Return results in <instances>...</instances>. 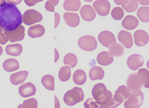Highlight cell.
Listing matches in <instances>:
<instances>
[{
  "label": "cell",
  "instance_id": "obj_1",
  "mask_svg": "<svg viewBox=\"0 0 149 108\" xmlns=\"http://www.w3.org/2000/svg\"><path fill=\"white\" fill-rule=\"evenodd\" d=\"M22 23V14L17 6L6 2L0 6V26L4 30L12 31Z\"/></svg>",
  "mask_w": 149,
  "mask_h": 108
},
{
  "label": "cell",
  "instance_id": "obj_2",
  "mask_svg": "<svg viewBox=\"0 0 149 108\" xmlns=\"http://www.w3.org/2000/svg\"><path fill=\"white\" fill-rule=\"evenodd\" d=\"M84 93L83 90L78 87H74L66 92L63 97V101L67 105L73 106L83 101Z\"/></svg>",
  "mask_w": 149,
  "mask_h": 108
},
{
  "label": "cell",
  "instance_id": "obj_3",
  "mask_svg": "<svg viewBox=\"0 0 149 108\" xmlns=\"http://www.w3.org/2000/svg\"><path fill=\"white\" fill-rule=\"evenodd\" d=\"M42 18V15L40 12L33 9H30L24 13L22 15V22L27 26H30L41 21Z\"/></svg>",
  "mask_w": 149,
  "mask_h": 108
},
{
  "label": "cell",
  "instance_id": "obj_4",
  "mask_svg": "<svg viewBox=\"0 0 149 108\" xmlns=\"http://www.w3.org/2000/svg\"><path fill=\"white\" fill-rule=\"evenodd\" d=\"M78 46L84 50L91 51L97 48V42L94 37L91 36H85L78 40Z\"/></svg>",
  "mask_w": 149,
  "mask_h": 108
},
{
  "label": "cell",
  "instance_id": "obj_5",
  "mask_svg": "<svg viewBox=\"0 0 149 108\" xmlns=\"http://www.w3.org/2000/svg\"><path fill=\"white\" fill-rule=\"evenodd\" d=\"M126 86L129 88L131 94L139 93L142 88V84L138 77L137 73L130 74L126 81Z\"/></svg>",
  "mask_w": 149,
  "mask_h": 108
},
{
  "label": "cell",
  "instance_id": "obj_6",
  "mask_svg": "<svg viewBox=\"0 0 149 108\" xmlns=\"http://www.w3.org/2000/svg\"><path fill=\"white\" fill-rule=\"evenodd\" d=\"M143 94L141 91L137 93L131 94L127 100L124 103V107L125 108H139L143 102Z\"/></svg>",
  "mask_w": 149,
  "mask_h": 108
},
{
  "label": "cell",
  "instance_id": "obj_7",
  "mask_svg": "<svg viewBox=\"0 0 149 108\" xmlns=\"http://www.w3.org/2000/svg\"><path fill=\"white\" fill-rule=\"evenodd\" d=\"M25 28L23 26L20 25L12 31H6L4 30V34L6 37L10 41V42L13 43L18 41L23 40L25 36Z\"/></svg>",
  "mask_w": 149,
  "mask_h": 108
},
{
  "label": "cell",
  "instance_id": "obj_8",
  "mask_svg": "<svg viewBox=\"0 0 149 108\" xmlns=\"http://www.w3.org/2000/svg\"><path fill=\"white\" fill-rule=\"evenodd\" d=\"M93 7L98 14L105 17L109 14L111 4L109 1L106 0L96 1L93 3Z\"/></svg>",
  "mask_w": 149,
  "mask_h": 108
},
{
  "label": "cell",
  "instance_id": "obj_9",
  "mask_svg": "<svg viewBox=\"0 0 149 108\" xmlns=\"http://www.w3.org/2000/svg\"><path fill=\"white\" fill-rule=\"evenodd\" d=\"M98 39L102 45L108 48L116 42L114 34L109 31L101 32L98 36Z\"/></svg>",
  "mask_w": 149,
  "mask_h": 108
},
{
  "label": "cell",
  "instance_id": "obj_10",
  "mask_svg": "<svg viewBox=\"0 0 149 108\" xmlns=\"http://www.w3.org/2000/svg\"><path fill=\"white\" fill-rule=\"evenodd\" d=\"M107 93V90L103 83H98L92 89V95L95 101H102L105 99Z\"/></svg>",
  "mask_w": 149,
  "mask_h": 108
},
{
  "label": "cell",
  "instance_id": "obj_11",
  "mask_svg": "<svg viewBox=\"0 0 149 108\" xmlns=\"http://www.w3.org/2000/svg\"><path fill=\"white\" fill-rule=\"evenodd\" d=\"M143 57L139 54H133L127 60V65L131 69L135 71L143 65Z\"/></svg>",
  "mask_w": 149,
  "mask_h": 108
},
{
  "label": "cell",
  "instance_id": "obj_12",
  "mask_svg": "<svg viewBox=\"0 0 149 108\" xmlns=\"http://www.w3.org/2000/svg\"><path fill=\"white\" fill-rule=\"evenodd\" d=\"M20 95L23 97H28L34 95L36 93V88L30 82L23 83L19 88Z\"/></svg>",
  "mask_w": 149,
  "mask_h": 108
},
{
  "label": "cell",
  "instance_id": "obj_13",
  "mask_svg": "<svg viewBox=\"0 0 149 108\" xmlns=\"http://www.w3.org/2000/svg\"><path fill=\"white\" fill-rule=\"evenodd\" d=\"M80 14L82 19L88 22L94 20L96 15L94 9L90 5L83 6L80 9Z\"/></svg>",
  "mask_w": 149,
  "mask_h": 108
},
{
  "label": "cell",
  "instance_id": "obj_14",
  "mask_svg": "<svg viewBox=\"0 0 149 108\" xmlns=\"http://www.w3.org/2000/svg\"><path fill=\"white\" fill-rule=\"evenodd\" d=\"M134 39L136 45L142 47L148 43L149 36L148 33L143 30H138L134 34Z\"/></svg>",
  "mask_w": 149,
  "mask_h": 108
},
{
  "label": "cell",
  "instance_id": "obj_15",
  "mask_svg": "<svg viewBox=\"0 0 149 108\" xmlns=\"http://www.w3.org/2000/svg\"><path fill=\"white\" fill-rule=\"evenodd\" d=\"M118 39L126 48H130L133 45L132 34L129 32L122 30L118 34Z\"/></svg>",
  "mask_w": 149,
  "mask_h": 108
},
{
  "label": "cell",
  "instance_id": "obj_16",
  "mask_svg": "<svg viewBox=\"0 0 149 108\" xmlns=\"http://www.w3.org/2000/svg\"><path fill=\"white\" fill-rule=\"evenodd\" d=\"M63 19L65 22L71 27H76L80 23V18L77 13L66 12L63 14Z\"/></svg>",
  "mask_w": 149,
  "mask_h": 108
},
{
  "label": "cell",
  "instance_id": "obj_17",
  "mask_svg": "<svg viewBox=\"0 0 149 108\" xmlns=\"http://www.w3.org/2000/svg\"><path fill=\"white\" fill-rule=\"evenodd\" d=\"M122 26L127 30H132L138 27L139 25V20L136 18L132 15H129L126 16L122 22Z\"/></svg>",
  "mask_w": 149,
  "mask_h": 108
},
{
  "label": "cell",
  "instance_id": "obj_18",
  "mask_svg": "<svg viewBox=\"0 0 149 108\" xmlns=\"http://www.w3.org/2000/svg\"><path fill=\"white\" fill-rule=\"evenodd\" d=\"M28 76V72L23 71L12 74L10 76V82L12 84L17 86L23 83Z\"/></svg>",
  "mask_w": 149,
  "mask_h": 108
},
{
  "label": "cell",
  "instance_id": "obj_19",
  "mask_svg": "<svg viewBox=\"0 0 149 108\" xmlns=\"http://www.w3.org/2000/svg\"><path fill=\"white\" fill-rule=\"evenodd\" d=\"M113 56L107 51H102L97 55V61L101 65L107 66L113 63Z\"/></svg>",
  "mask_w": 149,
  "mask_h": 108
},
{
  "label": "cell",
  "instance_id": "obj_20",
  "mask_svg": "<svg viewBox=\"0 0 149 108\" xmlns=\"http://www.w3.org/2000/svg\"><path fill=\"white\" fill-rule=\"evenodd\" d=\"M45 33V28L41 25H36L29 27L28 34L32 38L42 37Z\"/></svg>",
  "mask_w": 149,
  "mask_h": 108
},
{
  "label": "cell",
  "instance_id": "obj_21",
  "mask_svg": "<svg viewBox=\"0 0 149 108\" xmlns=\"http://www.w3.org/2000/svg\"><path fill=\"white\" fill-rule=\"evenodd\" d=\"M72 79L74 82L78 86H82L86 82L87 75L86 73L82 69H77L73 74Z\"/></svg>",
  "mask_w": 149,
  "mask_h": 108
},
{
  "label": "cell",
  "instance_id": "obj_22",
  "mask_svg": "<svg viewBox=\"0 0 149 108\" xmlns=\"http://www.w3.org/2000/svg\"><path fill=\"white\" fill-rule=\"evenodd\" d=\"M22 46L20 43L9 45L6 47V54L12 56H18L22 52Z\"/></svg>",
  "mask_w": 149,
  "mask_h": 108
},
{
  "label": "cell",
  "instance_id": "obj_23",
  "mask_svg": "<svg viewBox=\"0 0 149 108\" xmlns=\"http://www.w3.org/2000/svg\"><path fill=\"white\" fill-rule=\"evenodd\" d=\"M3 67L6 71L12 72L19 69L20 66L17 60L14 58H10L6 60L4 62Z\"/></svg>",
  "mask_w": 149,
  "mask_h": 108
},
{
  "label": "cell",
  "instance_id": "obj_24",
  "mask_svg": "<svg viewBox=\"0 0 149 108\" xmlns=\"http://www.w3.org/2000/svg\"><path fill=\"white\" fill-rule=\"evenodd\" d=\"M89 76L92 81L102 80L104 76V71L102 67L95 66L89 71Z\"/></svg>",
  "mask_w": 149,
  "mask_h": 108
},
{
  "label": "cell",
  "instance_id": "obj_25",
  "mask_svg": "<svg viewBox=\"0 0 149 108\" xmlns=\"http://www.w3.org/2000/svg\"><path fill=\"white\" fill-rule=\"evenodd\" d=\"M109 51L113 56L118 57L123 55L125 50L123 46L116 42L109 47Z\"/></svg>",
  "mask_w": 149,
  "mask_h": 108
},
{
  "label": "cell",
  "instance_id": "obj_26",
  "mask_svg": "<svg viewBox=\"0 0 149 108\" xmlns=\"http://www.w3.org/2000/svg\"><path fill=\"white\" fill-rule=\"evenodd\" d=\"M81 2L78 0H66L63 3V8L66 11H78L80 8Z\"/></svg>",
  "mask_w": 149,
  "mask_h": 108
},
{
  "label": "cell",
  "instance_id": "obj_27",
  "mask_svg": "<svg viewBox=\"0 0 149 108\" xmlns=\"http://www.w3.org/2000/svg\"><path fill=\"white\" fill-rule=\"evenodd\" d=\"M41 83L43 86L50 91L55 90V78L51 75H46L42 78Z\"/></svg>",
  "mask_w": 149,
  "mask_h": 108
},
{
  "label": "cell",
  "instance_id": "obj_28",
  "mask_svg": "<svg viewBox=\"0 0 149 108\" xmlns=\"http://www.w3.org/2000/svg\"><path fill=\"white\" fill-rule=\"evenodd\" d=\"M142 86L146 88H149V72L146 68H141L138 71L137 73Z\"/></svg>",
  "mask_w": 149,
  "mask_h": 108
},
{
  "label": "cell",
  "instance_id": "obj_29",
  "mask_svg": "<svg viewBox=\"0 0 149 108\" xmlns=\"http://www.w3.org/2000/svg\"><path fill=\"white\" fill-rule=\"evenodd\" d=\"M131 94V92L129 88L124 86H119L118 90L115 92V95L120 97L121 99L123 100V101L127 100Z\"/></svg>",
  "mask_w": 149,
  "mask_h": 108
},
{
  "label": "cell",
  "instance_id": "obj_30",
  "mask_svg": "<svg viewBox=\"0 0 149 108\" xmlns=\"http://www.w3.org/2000/svg\"><path fill=\"white\" fill-rule=\"evenodd\" d=\"M58 77L61 82L68 81L71 77V68L67 66L62 67L59 72Z\"/></svg>",
  "mask_w": 149,
  "mask_h": 108
},
{
  "label": "cell",
  "instance_id": "obj_31",
  "mask_svg": "<svg viewBox=\"0 0 149 108\" xmlns=\"http://www.w3.org/2000/svg\"><path fill=\"white\" fill-rule=\"evenodd\" d=\"M149 8L148 6H142L137 11L138 18L143 22H149Z\"/></svg>",
  "mask_w": 149,
  "mask_h": 108
},
{
  "label": "cell",
  "instance_id": "obj_32",
  "mask_svg": "<svg viewBox=\"0 0 149 108\" xmlns=\"http://www.w3.org/2000/svg\"><path fill=\"white\" fill-rule=\"evenodd\" d=\"M63 63L70 68H74L77 64V58L74 54L69 53L64 57Z\"/></svg>",
  "mask_w": 149,
  "mask_h": 108
},
{
  "label": "cell",
  "instance_id": "obj_33",
  "mask_svg": "<svg viewBox=\"0 0 149 108\" xmlns=\"http://www.w3.org/2000/svg\"><path fill=\"white\" fill-rule=\"evenodd\" d=\"M122 8L126 12L129 13H131L136 10L139 6L138 1L131 0V1H126L122 5Z\"/></svg>",
  "mask_w": 149,
  "mask_h": 108
},
{
  "label": "cell",
  "instance_id": "obj_34",
  "mask_svg": "<svg viewBox=\"0 0 149 108\" xmlns=\"http://www.w3.org/2000/svg\"><path fill=\"white\" fill-rule=\"evenodd\" d=\"M17 108H38L37 101L34 98L26 100L22 104L18 106Z\"/></svg>",
  "mask_w": 149,
  "mask_h": 108
},
{
  "label": "cell",
  "instance_id": "obj_35",
  "mask_svg": "<svg viewBox=\"0 0 149 108\" xmlns=\"http://www.w3.org/2000/svg\"><path fill=\"white\" fill-rule=\"evenodd\" d=\"M124 12L122 8L117 6L113 9L111 12L112 17L116 20H120L122 19L124 17Z\"/></svg>",
  "mask_w": 149,
  "mask_h": 108
},
{
  "label": "cell",
  "instance_id": "obj_36",
  "mask_svg": "<svg viewBox=\"0 0 149 108\" xmlns=\"http://www.w3.org/2000/svg\"><path fill=\"white\" fill-rule=\"evenodd\" d=\"M122 103V102H121L114 96L109 103L105 105H101L99 108H115L120 105Z\"/></svg>",
  "mask_w": 149,
  "mask_h": 108
},
{
  "label": "cell",
  "instance_id": "obj_37",
  "mask_svg": "<svg viewBox=\"0 0 149 108\" xmlns=\"http://www.w3.org/2000/svg\"><path fill=\"white\" fill-rule=\"evenodd\" d=\"M112 97H113V95H112L111 92L109 90H107V93L106 97H105L104 99L102 101H95L98 104H100L102 105H105L107 103H109L111 101Z\"/></svg>",
  "mask_w": 149,
  "mask_h": 108
},
{
  "label": "cell",
  "instance_id": "obj_38",
  "mask_svg": "<svg viewBox=\"0 0 149 108\" xmlns=\"http://www.w3.org/2000/svg\"><path fill=\"white\" fill-rule=\"evenodd\" d=\"M59 3V1H48L45 4V8L50 12L55 11V6Z\"/></svg>",
  "mask_w": 149,
  "mask_h": 108
},
{
  "label": "cell",
  "instance_id": "obj_39",
  "mask_svg": "<svg viewBox=\"0 0 149 108\" xmlns=\"http://www.w3.org/2000/svg\"><path fill=\"white\" fill-rule=\"evenodd\" d=\"M84 107L85 108H98L99 106L95 102V100L93 98H89L84 103Z\"/></svg>",
  "mask_w": 149,
  "mask_h": 108
},
{
  "label": "cell",
  "instance_id": "obj_40",
  "mask_svg": "<svg viewBox=\"0 0 149 108\" xmlns=\"http://www.w3.org/2000/svg\"><path fill=\"white\" fill-rule=\"evenodd\" d=\"M9 41V39L6 37L4 33H2L0 35V44L5 45L6 43Z\"/></svg>",
  "mask_w": 149,
  "mask_h": 108
},
{
  "label": "cell",
  "instance_id": "obj_41",
  "mask_svg": "<svg viewBox=\"0 0 149 108\" xmlns=\"http://www.w3.org/2000/svg\"><path fill=\"white\" fill-rule=\"evenodd\" d=\"M42 1H28V0H25L24 2L26 3V4L27 6H34L36 3L38 2H41Z\"/></svg>",
  "mask_w": 149,
  "mask_h": 108
},
{
  "label": "cell",
  "instance_id": "obj_42",
  "mask_svg": "<svg viewBox=\"0 0 149 108\" xmlns=\"http://www.w3.org/2000/svg\"><path fill=\"white\" fill-rule=\"evenodd\" d=\"M55 28H56L58 26L59 21H60V15L58 13H55Z\"/></svg>",
  "mask_w": 149,
  "mask_h": 108
},
{
  "label": "cell",
  "instance_id": "obj_43",
  "mask_svg": "<svg viewBox=\"0 0 149 108\" xmlns=\"http://www.w3.org/2000/svg\"><path fill=\"white\" fill-rule=\"evenodd\" d=\"M55 108H60V103L59 100L58 99L57 97L56 96H55Z\"/></svg>",
  "mask_w": 149,
  "mask_h": 108
},
{
  "label": "cell",
  "instance_id": "obj_44",
  "mask_svg": "<svg viewBox=\"0 0 149 108\" xmlns=\"http://www.w3.org/2000/svg\"><path fill=\"white\" fill-rule=\"evenodd\" d=\"M55 62H57V61L58 60V58H59V54H58V52L57 50L55 49Z\"/></svg>",
  "mask_w": 149,
  "mask_h": 108
},
{
  "label": "cell",
  "instance_id": "obj_45",
  "mask_svg": "<svg viewBox=\"0 0 149 108\" xmlns=\"http://www.w3.org/2000/svg\"><path fill=\"white\" fill-rule=\"evenodd\" d=\"M139 3H140L142 5H148L149 4V1H139Z\"/></svg>",
  "mask_w": 149,
  "mask_h": 108
},
{
  "label": "cell",
  "instance_id": "obj_46",
  "mask_svg": "<svg viewBox=\"0 0 149 108\" xmlns=\"http://www.w3.org/2000/svg\"><path fill=\"white\" fill-rule=\"evenodd\" d=\"M126 1H114L115 3L118 5H122Z\"/></svg>",
  "mask_w": 149,
  "mask_h": 108
},
{
  "label": "cell",
  "instance_id": "obj_47",
  "mask_svg": "<svg viewBox=\"0 0 149 108\" xmlns=\"http://www.w3.org/2000/svg\"><path fill=\"white\" fill-rule=\"evenodd\" d=\"M3 48H2V47L1 46H0V56L2 54V53H3Z\"/></svg>",
  "mask_w": 149,
  "mask_h": 108
},
{
  "label": "cell",
  "instance_id": "obj_48",
  "mask_svg": "<svg viewBox=\"0 0 149 108\" xmlns=\"http://www.w3.org/2000/svg\"><path fill=\"white\" fill-rule=\"evenodd\" d=\"M6 2V1H0V6H2L4 3Z\"/></svg>",
  "mask_w": 149,
  "mask_h": 108
},
{
  "label": "cell",
  "instance_id": "obj_49",
  "mask_svg": "<svg viewBox=\"0 0 149 108\" xmlns=\"http://www.w3.org/2000/svg\"><path fill=\"white\" fill-rule=\"evenodd\" d=\"M3 29L1 27V26H0V35L3 33Z\"/></svg>",
  "mask_w": 149,
  "mask_h": 108
}]
</instances>
